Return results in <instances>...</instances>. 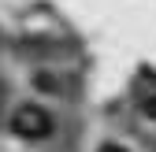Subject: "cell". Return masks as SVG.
Masks as SVG:
<instances>
[{
  "label": "cell",
  "instance_id": "6da1fadb",
  "mask_svg": "<svg viewBox=\"0 0 156 152\" xmlns=\"http://www.w3.org/2000/svg\"><path fill=\"white\" fill-rule=\"evenodd\" d=\"M11 130L19 137H30V141H41V137H48L52 134V115L45 108H37V104H23L11 115Z\"/></svg>",
  "mask_w": 156,
  "mask_h": 152
},
{
  "label": "cell",
  "instance_id": "7a4b0ae2",
  "mask_svg": "<svg viewBox=\"0 0 156 152\" xmlns=\"http://www.w3.org/2000/svg\"><path fill=\"white\" fill-rule=\"evenodd\" d=\"M145 115H149V119H156V97H152V100H145Z\"/></svg>",
  "mask_w": 156,
  "mask_h": 152
},
{
  "label": "cell",
  "instance_id": "3957f363",
  "mask_svg": "<svg viewBox=\"0 0 156 152\" xmlns=\"http://www.w3.org/2000/svg\"><path fill=\"white\" fill-rule=\"evenodd\" d=\"M101 152H126V148H119V145H104Z\"/></svg>",
  "mask_w": 156,
  "mask_h": 152
}]
</instances>
